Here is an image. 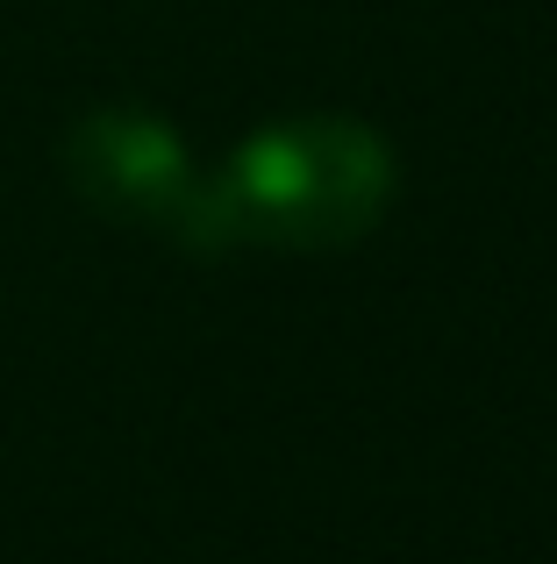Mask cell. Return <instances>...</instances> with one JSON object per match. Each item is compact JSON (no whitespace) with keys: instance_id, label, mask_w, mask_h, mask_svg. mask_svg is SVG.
I'll use <instances>...</instances> for the list:
<instances>
[{"instance_id":"obj_2","label":"cell","mask_w":557,"mask_h":564,"mask_svg":"<svg viewBox=\"0 0 557 564\" xmlns=\"http://www.w3.org/2000/svg\"><path fill=\"white\" fill-rule=\"evenodd\" d=\"M72 172L114 215H165L179 200V151L143 115H94V122H79Z\"/></svg>"},{"instance_id":"obj_1","label":"cell","mask_w":557,"mask_h":564,"mask_svg":"<svg viewBox=\"0 0 557 564\" xmlns=\"http://www.w3.org/2000/svg\"><path fill=\"white\" fill-rule=\"evenodd\" d=\"M379 207V151L350 129H286L237 165V221L272 236H343Z\"/></svg>"}]
</instances>
